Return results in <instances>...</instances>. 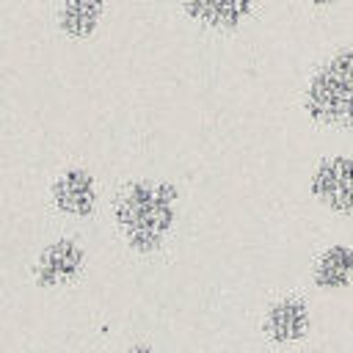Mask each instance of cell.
I'll use <instances>...</instances> for the list:
<instances>
[{"label": "cell", "instance_id": "9c48e42d", "mask_svg": "<svg viewBox=\"0 0 353 353\" xmlns=\"http://www.w3.org/2000/svg\"><path fill=\"white\" fill-rule=\"evenodd\" d=\"M314 279L320 287H342L353 279V251L345 245H334L328 248L317 268H314Z\"/></svg>", "mask_w": 353, "mask_h": 353}, {"label": "cell", "instance_id": "7a4b0ae2", "mask_svg": "<svg viewBox=\"0 0 353 353\" xmlns=\"http://www.w3.org/2000/svg\"><path fill=\"white\" fill-rule=\"evenodd\" d=\"M306 110L312 119L353 130V50L331 55L306 88Z\"/></svg>", "mask_w": 353, "mask_h": 353}, {"label": "cell", "instance_id": "3957f363", "mask_svg": "<svg viewBox=\"0 0 353 353\" xmlns=\"http://www.w3.org/2000/svg\"><path fill=\"white\" fill-rule=\"evenodd\" d=\"M314 196L336 212L353 210V160L350 157H328L312 176Z\"/></svg>", "mask_w": 353, "mask_h": 353}, {"label": "cell", "instance_id": "6da1fadb", "mask_svg": "<svg viewBox=\"0 0 353 353\" xmlns=\"http://www.w3.org/2000/svg\"><path fill=\"white\" fill-rule=\"evenodd\" d=\"M174 188L165 182H132L116 201V221L124 237L149 251L160 245L174 221Z\"/></svg>", "mask_w": 353, "mask_h": 353}, {"label": "cell", "instance_id": "8fae6325", "mask_svg": "<svg viewBox=\"0 0 353 353\" xmlns=\"http://www.w3.org/2000/svg\"><path fill=\"white\" fill-rule=\"evenodd\" d=\"M127 353H152V350H149V347H143V345H135V347H130Z\"/></svg>", "mask_w": 353, "mask_h": 353}, {"label": "cell", "instance_id": "277c9868", "mask_svg": "<svg viewBox=\"0 0 353 353\" xmlns=\"http://www.w3.org/2000/svg\"><path fill=\"white\" fill-rule=\"evenodd\" d=\"M254 6L256 0H182L185 14L210 30H234L251 17Z\"/></svg>", "mask_w": 353, "mask_h": 353}, {"label": "cell", "instance_id": "8992f818", "mask_svg": "<svg viewBox=\"0 0 353 353\" xmlns=\"http://www.w3.org/2000/svg\"><path fill=\"white\" fill-rule=\"evenodd\" d=\"M55 204L69 212V215H88L97 204V188H94V176L83 168H72L66 174L58 176L55 188H52Z\"/></svg>", "mask_w": 353, "mask_h": 353}, {"label": "cell", "instance_id": "52a82bcc", "mask_svg": "<svg viewBox=\"0 0 353 353\" xmlns=\"http://www.w3.org/2000/svg\"><path fill=\"white\" fill-rule=\"evenodd\" d=\"M105 14V0H63L58 8V28L69 39H88Z\"/></svg>", "mask_w": 353, "mask_h": 353}, {"label": "cell", "instance_id": "30bf717a", "mask_svg": "<svg viewBox=\"0 0 353 353\" xmlns=\"http://www.w3.org/2000/svg\"><path fill=\"white\" fill-rule=\"evenodd\" d=\"M312 6H320V8H325V6H334V3H339V0H309Z\"/></svg>", "mask_w": 353, "mask_h": 353}, {"label": "cell", "instance_id": "5b68a950", "mask_svg": "<svg viewBox=\"0 0 353 353\" xmlns=\"http://www.w3.org/2000/svg\"><path fill=\"white\" fill-rule=\"evenodd\" d=\"M80 265H83L80 245L72 243V240H58V243H52L41 251L39 265H36V279L44 287H58V284L74 279Z\"/></svg>", "mask_w": 353, "mask_h": 353}, {"label": "cell", "instance_id": "ba28073f", "mask_svg": "<svg viewBox=\"0 0 353 353\" xmlns=\"http://www.w3.org/2000/svg\"><path fill=\"white\" fill-rule=\"evenodd\" d=\"M268 334L276 342H292L301 339L309 328V314L306 306L301 301H279L270 312H268V323H265Z\"/></svg>", "mask_w": 353, "mask_h": 353}]
</instances>
